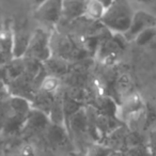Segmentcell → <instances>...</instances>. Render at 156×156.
I'll return each mask as SVG.
<instances>
[{
    "instance_id": "6da1fadb",
    "label": "cell",
    "mask_w": 156,
    "mask_h": 156,
    "mask_svg": "<svg viewBox=\"0 0 156 156\" xmlns=\"http://www.w3.org/2000/svg\"><path fill=\"white\" fill-rule=\"evenodd\" d=\"M135 11L127 1H109L107 11L101 25L104 26L111 34L124 35L129 29Z\"/></svg>"
},
{
    "instance_id": "7a4b0ae2",
    "label": "cell",
    "mask_w": 156,
    "mask_h": 156,
    "mask_svg": "<svg viewBox=\"0 0 156 156\" xmlns=\"http://www.w3.org/2000/svg\"><path fill=\"white\" fill-rule=\"evenodd\" d=\"M51 33L45 29H35L32 31L30 43L25 58L32 59L40 63H46L52 57Z\"/></svg>"
},
{
    "instance_id": "3957f363",
    "label": "cell",
    "mask_w": 156,
    "mask_h": 156,
    "mask_svg": "<svg viewBox=\"0 0 156 156\" xmlns=\"http://www.w3.org/2000/svg\"><path fill=\"white\" fill-rule=\"evenodd\" d=\"M33 15L42 24L56 26L62 20V1L47 0L40 2L35 7Z\"/></svg>"
},
{
    "instance_id": "277c9868",
    "label": "cell",
    "mask_w": 156,
    "mask_h": 156,
    "mask_svg": "<svg viewBox=\"0 0 156 156\" xmlns=\"http://www.w3.org/2000/svg\"><path fill=\"white\" fill-rule=\"evenodd\" d=\"M145 109L142 98L136 92H132L118 104L117 120L121 123H126L133 115L141 112Z\"/></svg>"
},
{
    "instance_id": "5b68a950",
    "label": "cell",
    "mask_w": 156,
    "mask_h": 156,
    "mask_svg": "<svg viewBox=\"0 0 156 156\" xmlns=\"http://www.w3.org/2000/svg\"><path fill=\"white\" fill-rule=\"evenodd\" d=\"M50 123H51V119L49 115L39 109L33 108L27 117L20 134L23 136H35L42 133L44 134Z\"/></svg>"
},
{
    "instance_id": "8992f818",
    "label": "cell",
    "mask_w": 156,
    "mask_h": 156,
    "mask_svg": "<svg viewBox=\"0 0 156 156\" xmlns=\"http://www.w3.org/2000/svg\"><path fill=\"white\" fill-rule=\"evenodd\" d=\"M152 27H156V16H154L153 14L149 13V12L142 11V10L135 11L132 25L123 37H125L127 42L134 41L135 37L139 33L147 28H152Z\"/></svg>"
},
{
    "instance_id": "52a82bcc",
    "label": "cell",
    "mask_w": 156,
    "mask_h": 156,
    "mask_svg": "<svg viewBox=\"0 0 156 156\" xmlns=\"http://www.w3.org/2000/svg\"><path fill=\"white\" fill-rule=\"evenodd\" d=\"M90 124L91 122L89 111L87 108L83 107L67 120L66 128L75 136H83L90 132Z\"/></svg>"
},
{
    "instance_id": "ba28073f",
    "label": "cell",
    "mask_w": 156,
    "mask_h": 156,
    "mask_svg": "<svg viewBox=\"0 0 156 156\" xmlns=\"http://www.w3.org/2000/svg\"><path fill=\"white\" fill-rule=\"evenodd\" d=\"M46 139L52 147H64L69 142V130L66 125L58 124L51 122L50 125L47 127L46 132L44 133Z\"/></svg>"
},
{
    "instance_id": "9c48e42d",
    "label": "cell",
    "mask_w": 156,
    "mask_h": 156,
    "mask_svg": "<svg viewBox=\"0 0 156 156\" xmlns=\"http://www.w3.org/2000/svg\"><path fill=\"white\" fill-rule=\"evenodd\" d=\"M8 108L13 115L27 119L33 109V104L25 96L20 94H11L8 98Z\"/></svg>"
},
{
    "instance_id": "30bf717a",
    "label": "cell",
    "mask_w": 156,
    "mask_h": 156,
    "mask_svg": "<svg viewBox=\"0 0 156 156\" xmlns=\"http://www.w3.org/2000/svg\"><path fill=\"white\" fill-rule=\"evenodd\" d=\"M108 3L109 1L106 2V1H100V0L86 1L83 18L92 23H101L107 11Z\"/></svg>"
},
{
    "instance_id": "8fae6325",
    "label": "cell",
    "mask_w": 156,
    "mask_h": 156,
    "mask_svg": "<svg viewBox=\"0 0 156 156\" xmlns=\"http://www.w3.org/2000/svg\"><path fill=\"white\" fill-rule=\"evenodd\" d=\"M5 76L12 81L18 80L20 78L26 75L27 60L26 58H12L5 65Z\"/></svg>"
},
{
    "instance_id": "7c38bea8",
    "label": "cell",
    "mask_w": 156,
    "mask_h": 156,
    "mask_svg": "<svg viewBox=\"0 0 156 156\" xmlns=\"http://www.w3.org/2000/svg\"><path fill=\"white\" fill-rule=\"evenodd\" d=\"M31 34L27 30H14V45H13V58H25L30 43Z\"/></svg>"
},
{
    "instance_id": "4fadbf2b",
    "label": "cell",
    "mask_w": 156,
    "mask_h": 156,
    "mask_svg": "<svg viewBox=\"0 0 156 156\" xmlns=\"http://www.w3.org/2000/svg\"><path fill=\"white\" fill-rule=\"evenodd\" d=\"M86 1H62V20H76L83 17Z\"/></svg>"
},
{
    "instance_id": "5bb4252c",
    "label": "cell",
    "mask_w": 156,
    "mask_h": 156,
    "mask_svg": "<svg viewBox=\"0 0 156 156\" xmlns=\"http://www.w3.org/2000/svg\"><path fill=\"white\" fill-rule=\"evenodd\" d=\"M25 121H26L25 118H20L18 115H15L10 112V115H7L5 121L2 122L0 133L7 135V136L8 135L11 136V135L20 134L23 127H24Z\"/></svg>"
},
{
    "instance_id": "9a60e30c",
    "label": "cell",
    "mask_w": 156,
    "mask_h": 156,
    "mask_svg": "<svg viewBox=\"0 0 156 156\" xmlns=\"http://www.w3.org/2000/svg\"><path fill=\"white\" fill-rule=\"evenodd\" d=\"M14 30L11 27H0V51L7 58H13Z\"/></svg>"
},
{
    "instance_id": "2e32d148",
    "label": "cell",
    "mask_w": 156,
    "mask_h": 156,
    "mask_svg": "<svg viewBox=\"0 0 156 156\" xmlns=\"http://www.w3.org/2000/svg\"><path fill=\"white\" fill-rule=\"evenodd\" d=\"M61 88V80L59 76L48 74L43 77L40 83V91L50 96H55Z\"/></svg>"
},
{
    "instance_id": "e0dca14e",
    "label": "cell",
    "mask_w": 156,
    "mask_h": 156,
    "mask_svg": "<svg viewBox=\"0 0 156 156\" xmlns=\"http://www.w3.org/2000/svg\"><path fill=\"white\" fill-rule=\"evenodd\" d=\"M130 85H132V81H130V78L128 75L123 74V75L118 77L117 81H115V90H117V93L121 95L120 102H121L124 98H126L128 94H130L129 93ZM119 103H118V104H119Z\"/></svg>"
},
{
    "instance_id": "ac0fdd59",
    "label": "cell",
    "mask_w": 156,
    "mask_h": 156,
    "mask_svg": "<svg viewBox=\"0 0 156 156\" xmlns=\"http://www.w3.org/2000/svg\"><path fill=\"white\" fill-rule=\"evenodd\" d=\"M156 37V27H152V28H147L140 32L136 37H135L134 42L138 46H144L152 42V40Z\"/></svg>"
},
{
    "instance_id": "d6986e66",
    "label": "cell",
    "mask_w": 156,
    "mask_h": 156,
    "mask_svg": "<svg viewBox=\"0 0 156 156\" xmlns=\"http://www.w3.org/2000/svg\"><path fill=\"white\" fill-rule=\"evenodd\" d=\"M113 154V150L107 147L104 143L96 142L92 144V147L88 151L87 156H111Z\"/></svg>"
},
{
    "instance_id": "ffe728a7",
    "label": "cell",
    "mask_w": 156,
    "mask_h": 156,
    "mask_svg": "<svg viewBox=\"0 0 156 156\" xmlns=\"http://www.w3.org/2000/svg\"><path fill=\"white\" fill-rule=\"evenodd\" d=\"M15 156H37V149L31 143H24L18 147Z\"/></svg>"
},
{
    "instance_id": "44dd1931",
    "label": "cell",
    "mask_w": 156,
    "mask_h": 156,
    "mask_svg": "<svg viewBox=\"0 0 156 156\" xmlns=\"http://www.w3.org/2000/svg\"><path fill=\"white\" fill-rule=\"evenodd\" d=\"M147 147L150 156H156V129H153L149 133Z\"/></svg>"
},
{
    "instance_id": "7402d4cb",
    "label": "cell",
    "mask_w": 156,
    "mask_h": 156,
    "mask_svg": "<svg viewBox=\"0 0 156 156\" xmlns=\"http://www.w3.org/2000/svg\"><path fill=\"white\" fill-rule=\"evenodd\" d=\"M0 156H1V155H0Z\"/></svg>"
}]
</instances>
